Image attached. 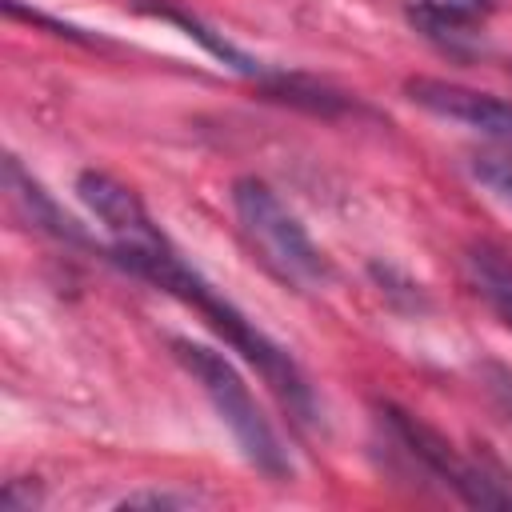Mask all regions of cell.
<instances>
[{"mask_svg":"<svg viewBox=\"0 0 512 512\" xmlns=\"http://www.w3.org/2000/svg\"><path fill=\"white\" fill-rule=\"evenodd\" d=\"M76 196L80 204L92 212V220H100L104 236H108V252L116 264H124L132 276L148 280L152 288L168 292L172 300L188 304L200 312V320H208V328L216 336H224V344L232 352H240L272 388V396L292 412V420L300 424H316V392L304 376V368L268 336L256 328V320H248L172 240L168 232L152 220V212L144 208V200L116 176L108 172H80L76 176Z\"/></svg>","mask_w":512,"mask_h":512,"instance_id":"cell-1","label":"cell"},{"mask_svg":"<svg viewBox=\"0 0 512 512\" xmlns=\"http://www.w3.org/2000/svg\"><path fill=\"white\" fill-rule=\"evenodd\" d=\"M172 356L176 364L192 376V384L204 392V400L212 404V412L220 416V424L232 432L240 456L268 480H288L292 476V456L276 432V424L264 416L260 400L252 396L248 380L240 376V368L212 344L188 340V336H172Z\"/></svg>","mask_w":512,"mask_h":512,"instance_id":"cell-2","label":"cell"},{"mask_svg":"<svg viewBox=\"0 0 512 512\" xmlns=\"http://www.w3.org/2000/svg\"><path fill=\"white\" fill-rule=\"evenodd\" d=\"M232 212L256 256L292 288H320L332 280L324 248L308 236L300 216L280 200V192L260 176L232 180Z\"/></svg>","mask_w":512,"mask_h":512,"instance_id":"cell-3","label":"cell"},{"mask_svg":"<svg viewBox=\"0 0 512 512\" xmlns=\"http://www.w3.org/2000/svg\"><path fill=\"white\" fill-rule=\"evenodd\" d=\"M380 424L388 432V440L400 448V456L428 480H436L444 492H452L456 500L472 504V508H512V488L504 484L500 472L468 460L464 452H456L452 440H444L432 424H424L420 416L384 404L380 408Z\"/></svg>","mask_w":512,"mask_h":512,"instance_id":"cell-4","label":"cell"},{"mask_svg":"<svg viewBox=\"0 0 512 512\" xmlns=\"http://www.w3.org/2000/svg\"><path fill=\"white\" fill-rule=\"evenodd\" d=\"M404 96L416 108L432 112L436 120L472 128L484 140L512 148V100H504L496 92H484V88H472L460 80H444V76H412V80H404Z\"/></svg>","mask_w":512,"mask_h":512,"instance_id":"cell-5","label":"cell"},{"mask_svg":"<svg viewBox=\"0 0 512 512\" xmlns=\"http://www.w3.org/2000/svg\"><path fill=\"white\" fill-rule=\"evenodd\" d=\"M4 192H8L12 208H16L36 232H48L52 240H68V244H92V240L84 236V228L52 200V192H44V184H40L32 172H24V164H20L16 156L4 160Z\"/></svg>","mask_w":512,"mask_h":512,"instance_id":"cell-6","label":"cell"},{"mask_svg":"<svg viewBox=\"0 0 512 512\" xmlns=\"http://www.w3.org/2000/svg\"><path fill=\"white\" fill-rule=\"evenodd\" d=\"M464 276L468 288L488 304V312L512 332V260L496 244H468L464 248Z\"/></svg>","mask_w":512,"mask_h":512,"instance_id":"cell-7","label":"cell"},{"mask_svg":"<svg viewBox=\"0 0 512 512\" xmlns=\"http://www.w3.org/2000/svg\"><path fill=\"white\" fill-rule=\"evenodd\" d=\"M416 4L432 24L444 28H472L496 12V0H416Z\"/></svg>","mask_w":512,"mask_h":512,"instance_id":"cell-8","label":"cell"},{"mask_svg":"<svg viewBox=\"0 0 512 512\" xmlns=\"http://www.w3.org/2000/svg\"><path fill=\"white\" fill-rule=\"evenodd\" d=\"M472 176H476L484 188H492L500 200H508V204H512V156L484 152V156H476V160H472Z\"/></svg>","mask_w":512,"mask_h":512,"instance_id":"cell-9","label":"cell"},{"mask_svg":"<svg viewBox=\"0 0 512 512\" xmlns=\"http://www.w3.org/2000/svg\"><path fill=\"white\" fill-rule=\"evenodd\" d=\"M120 504H124V508H184V504H196V496H184V492H156V488H148V492H132V496H124Z\"/></svg>","mask_w":512,"mask_h":512,"instance_id":"cell-10","label":"cell"}]
</instances>
